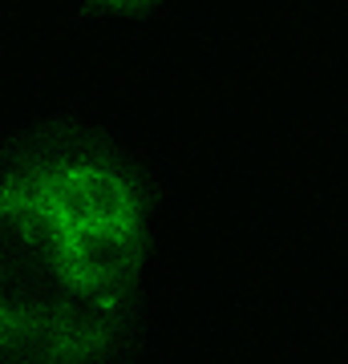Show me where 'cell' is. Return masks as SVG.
I'll return each mask as SVG.
<instances>
[{
    "instance_id": "cell-1",
    "label": "cell",
    "mask_w": 348,
    "mask_h": 364,
    "mask_svg": "<svg viewBox=\"0 0 348 364\" xmlns=\"http://www.w3.org/2000/svg\"><path fill=\"white\" fill-rule=\"evenodd\" d=\"M142 198L110 162H57L0 191V336L93 352L142 275Z\"/></svg>"
}]
</instances>
